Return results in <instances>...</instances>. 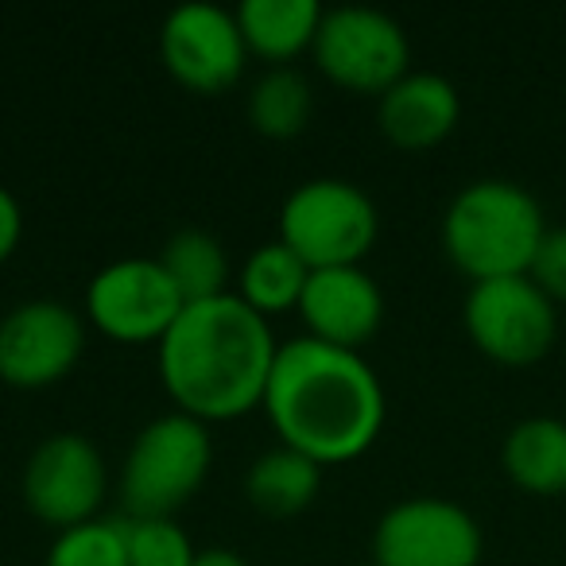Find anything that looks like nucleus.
I'll use <instances>...</instances> for the list:
<instances>
[{"instance_id": "f8f14e48", "label": "nucleus", "mask_w": 566, "mask_h": 566, "mask_svg": "<svg viewBox=\"0 0 566 566\" xmlns=\"http://www.w3.org/2000/svg\"><path fill=\"white\" fill-rule=\"evenodd\" d=\"M159 55L175 82H182L195 94H221L237 86L244 74V35L237 17L218 4H179L167 12L159 32Z\"/></svg>"}, {"instance_id": "7ed1b4c3", "label": "nucleus", "mask_w": 566, "mask_h": 566, "mask_svg": "<svg viewBox=\"0 0 566 566\" xmlns=\"http://www.w3.org/2000/svg\"><path fill=\"white\" fill-rule=\"evenodd\" d=\"M547 237L539 198L512 179H478L450 198L442 213V249L473 283L527 275Z\"/></svg>"}, {"instance_id": "393cba45", "label": "nucleus", "mask_w": 566, "mask_h": 566, "mask_svg": "<svg viewBox=\"0 0 566 566\" xmlns=\"http://www.w3.org/2000/svg\"><path fill=\"white\" fill-rule=\"evenodd\" d=\"M195 566H249V563L229 547H210V551H198Z\"/></svg>"}, {"instance_id": "a211bd4d", "label": "nucleus", "mask_w": 566, "mask_h": 566, "mask_svg": "<svg viewBox=\"0 0 566 566\" xmlns=\"http://www.w3.org/2000/svg\"><path fill=\"white\" fill-rule=\"evenodd\" d=\"M311 280V268L295 256L283 241H268L244 260L241 272V300L249 303L256 315L272 318L280 311H300L303 287Z\"/></svg>"}, {"instance_id": "aec40b11", "label": "nucleus", "mask_w": 566, "mask_h": 566, "mask_svg": "<svg viewBox=\"0 0 566 566\" xmlns=\"http://www.w3.org/2000/svg\"><path fill=\"white\" fill-rule=\"evenodd\" d=\"M315 94L295 66H272L249 94V120L268 140H292L307 128Z\"/></svg>"}, {"instance_id": "6ab92c4d", "label": "nucleus", "mask_w": 566, "mask_h": 566, "mask_svg": "<svg viewBox=\"0 0 566 566\" xmlns=\"http://www.w3.org/2000/svg\"><path fill=\"white\" fill-rule=\"evenodd\" d=\"M156 260L171 275L175 287H179L182 303H202L226 295L229 256L218 237L202 233V229H179Z\"/></svg>"}, {"instance_id": "6e6552de", "label": "nucleus", "mask_w": 566, "mask_h": 566, "mask_svg": "<svg viewBox=\"0 0 566 566\" xmlns=\"http://www.w3.org/2000/svg\"><path fill=\"white\" fill-rule=\"evenodd\" d=\"M182 295L164 272V264L151 256H125L105 264L86 287L90 323L113 342L144 346L164 342V334L182 315Z\"/></svg>"}, {"instance_id": "ddd939ff", "label": "nucleus", "mask_w": 566, "mask_h": 566, "mask_svg": "<svg viewBox=\"0 0 566 566\" xmlns=\"http://www.w3.org/2000/svg\"><path fill=\"white\" fill-rule=\"evenodd\" d=\"M300 318L307 323V338L361 354L365 342L380 331L385 295L361 264L318 268L303 287Z\"/></svg>"}, {"instance_id": "0eeeda50", "label": "nucleus", "mask_w": 566, "mask_h": 566, "mask_svg": "<svg viewBox=\"0 0 566 566\" xmlns=\"http://www.w3.org/2000/svg\"><path fill=\"white\" fill-rule=\"evenodd\" d=\"M462 323L489 361L524 369L551 354L558 311L532 283V275H504V280L470 283Z\"/></svg>"}, {"instance_id": "f3484780", "label": "nucleus", "mask_w": 566, "mask_h": 566, "mask_svg": "<svg viewBox=\"0 0 566 566\" xmlns=\"http://www.w3.org/2000/svg\"><path fill=\"white\" fill-rule=\"evenodd\" d=\"M323 489V465L292 447L264 450L244 473V496L264 516H295Z\"/></svg>"}, {"instance_id": "9b49d317", "label": "nucleus", "mask_w": 566, "mask_h": 566, "mask_svg": "<svg viewBox=\"0 0 566 566\" xmlns=\"http://www.w3.org/2000/svg\"><path fill=\"white\" fill-rule=\"evenodd\" d=\"M86 349V323L55 300H32L0 318V380L17 388L59 385Z\"/></svg>"}, {"instance_id": "2eb2a0df", "label": "nucleus", "mask_w": 566, "mask_h": 566, "mask_svg": "<svg viewBox=\"0 0 566 566\" xmlns=\"http://www.w3.org/2000/svg\"><path fill=\"white\" fill-rule=\"evenodd\" d=\"M323 12L326 9L318 0H244L233 17L249 55L268 59L272 66H287L315 48Z\"/></svg>"}, {"instance_id": "412c9836", "label": "nucleus", "mask_w": 566, "mask_h": 566, "mask_svg": "<svg viewBox=\"0 0 566 566\" xmlns=\"http://www.w3.org/2000/svg\"><path fill=\"white\" fill-rule=\"evenodd\" d=\"M48 566H128L125 520H86L55 535Z\"/></svg>"}, {"instance_id": "4468645a", "label": "nucleus", "mask_w": 566, "mask_h": 566, "mask_svg": "<svg viewBox=\"0 0 566 566\" xmlns=\"http://www.w3.org/2000/svg\"><path fill=\"white\" fill-rule=\"evenodd\" d=\"M458 117H462V97L454 82L434 71H408L388 94H380L377 105L380 133L408 151L442 144L454 133Z\"/></svg>"}, {"instance_id": "423d86ee", "label": "nucleus", "mask_w": 566, "mask_h": 566, "mask_svg": "<svg viewBox=\"0 0 566 566\" xmlns=\"http://www.w3.org/2000/svg\"><path fill=\"white\" fill-rule=\"evenodd\" d=\"M311 55L334 86L377 97L388 94L411 63L408 32L400 28V20L361 4L326 9Z\"/></svg>"}, {"instance_id": "f257e3e1", "label": "nucleus", "mask_w": 566, "mask_h": 566, "mask_svg": "<svg viewBox=\"0 0 566 566\" xmlns=\"http://www.w3.org/2000/svg\"><path fill=\"white\" fill-rule=\"evenodd\" d=\"M264 411L283 447L318 465H338L377 442L385 427V388L361 354L303 334L280 342Z\"/></svg>"}, {"instance_id": "5701e85b", "label": "nucleus", "mask_w": 566, "mask_h": 566, "mask_svg": "<svg viewBox=\"0 0 566 566\" xmlns=\"http://www.w3.org/2000/svg\"><path fill=\"white\" fill-rule=\"evenodd\" d=\"M527 275L551 303H566V226L547 229Z\"/></svg>"}, {"instance_id": "b1692460", "label": "nucleus", "mask_w": 566, "mask_h": 566, "mask_svg": "<svg viewBox=\"0 0 566 566\" xmlns=\"http://www.w3.org/2000/svg\"><path fill=\"white\" fill-rule=\"evenodd\" d=\"M20 237H24V210L9 187H0V264L17 252Z\"/></svg>"}, {"instance_id": "dca6fc26", "label": "nucleus", "mask_w": 566, "mask_h": 566, "mask_svg": "<svg viewBox=\"0 0 566 566\" xmlns=\"http://www.w3.org/2000/svg\"><path fill=\"white\" fill-rule=\"evenodd\" d=\"M501 465L512 485L532 496L566 493V423L555 416L520 419L504 434Z\"/></svg>"}, {"instance_id": "39448f33", "label": "nucleus", "mask_w": 566, "mask_h": 566, "mask_svg": "<svg viewBox=\"0 0 566 566\" xmlns=\"http://www.w3.org/2000/svg\"><path fill=\"white\" fill-rule=\"evenodd\" d=\"M377 206L357 182L311 179L287 195L280 210V241L311 268H349L377 241Z\"/></svg>"}, {"instance_id": "20e7f679", "label": "nucleus", "mask_w": 566, "mask_h": 566, "mask_svg": "<svg viewBox=\"0 0 566 566\" xmlns=\"http://www.w3.org/2000/svg\"><path fill=\"white\" fill-rule=\"evenodd\" d=\"M213 462V439L202 419L187 411L159 416L136 434L120 470L128 520H175L202 489Z\"/></svg>"}, {"instance_id": "1a4fd4ad", "label": "nucleus", "mask_w": 566, "mask_h": 566, "mask_svg": "<svg viewBox=\"0 0 566 566\" xmlns=\"http://www.w3.org/2000/svg\"><path fill=\"white\" fill-rule=\"evenodd\" d=\"M481 551V524L447 496H408L373 532L377 566H478Z\"/></svg>"}, {"instance_id": "f03ea898", "label": "nucleus", "mask_w": 566, "mask_h": 566, "mask_svg": "<svg viewBox=\"0 0 566 566\" xmlns=\"http://www.w3.org/2000/svg\"><path fill=\"white\" fill-rule=\"evenodd\" d=\"M275 354L280 346L268 318L226 292L182 307L159 342V377L179 411L221 423L264 408Z\"/></svg>"}, {"instance_id": "4be33fe9", "label": "nucleus", "mask_w": 566, "mask_h": 566, "mask_svg": "<svg viewBox=\"0 0 566 566\" xmlns=\"http://www.w3.org/2000/svg\"><path fill=\"white\" fill-rule=\"evenodd\" d=\"M128 566H195L198 551L175 520H125Z\"/></svg>"}, {"instance_id": "9d476101", "label": "nucleus", "mask_w": 566, "mask_h": 566, "mask_svg": "<svg viewBox=\"0 0 566 566\" xmlns=\"http://www.w3.org/2000/svg\"><path fill=\"white\" fill-rule=\"evenodd\" d=\"M105 485L109 478H105L102 450L74 431L43 439L24 465L28 509L59 532L94 520L105 501Z\"/></svg>"}]
</instances>
